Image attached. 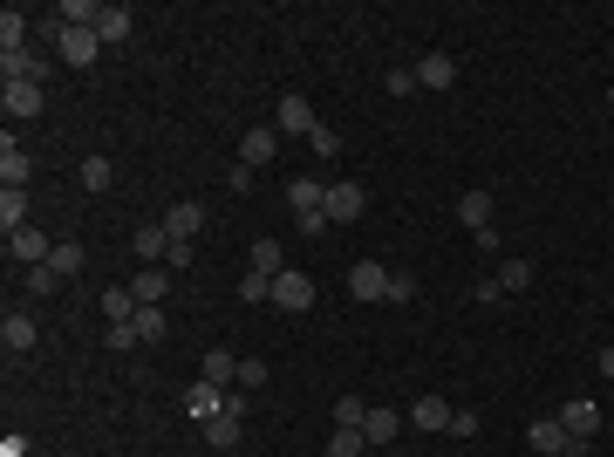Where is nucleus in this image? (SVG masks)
<instances>
[{"mask_svg": "<svg viewBox=\"0 0 614 457\" xmlns=\"http://www.w3.org/2000/svg\"><path fill=\"white\" fill-rule=\"evenodd\" d=\"M253 273H287V253H280V239H253Z\"/></svg>", "mask_w": 614, "mask_h": 457, "instance_id": "obj_30", "label": "nucleus"}, {"mask_svg": "<svg viewBox=\"0 0 614 457\" xmlns=\"http://www.w3.org/2000/svg\"><path fill=\"white\" fill-rule=\"evenodd\" d=\"M362 212H369V191L362 185H328V226H355V219H362Z\"/></svg>", "mask_w": 614, "mask_h": 457, "instance_id": "obj_6", "label": "nucleus"}, {"mask_svg": "<svg viewBox=\"0 0 614 457\" xmlns=\"http://www.w3.org/2000/svg\"><path fill=\"white\" fill-rule=\"evenodd\" d=\"M492 205H499V198H492L485 185H471V191L458 198V219L471 226V239H478V232H492Z\"/></svg>", "mask_w": 614, "mask_h": 457, "instance_id": "obj_13", "label": "nucleus"}, {"mask_svg": "<svg viewBox=\"0 0 614 457\" xmlns=\"http://www.w3.org/2000/svg\"><path fill=\"white\" fill-rule=\"evenodd\" d=\"M594 369H601V376L614 382V348H601V355H594Z\"/></svg>", "mask_w": 614, "mask_h": 457, "instance_id": "obj_47", "label": "nucleus"}, {"mask_svg": "<svg viewBox=\"0 0 614 457\" xmlns=\"http://www.w3.org/2000/svg\"><path fill=\"white\" fill-rule=\"evenodd\" d=\"M369 417V403H362V396H342V403H335V423H362Z\"/></svg>", "mask_w": 614, "mask_h": 457, "instance_id": "obj_42", "label": "nucleus"}, {"mask_svg": "<svg viewBox=\"0 0 614 457\" xmlns=\"http://www.w3.org/2000/svg\"><path fill=\"white\" fill-rule=\"evenodd\" d=\"M362 451H369L362 423H335V437H328V457H362Z\"/></svg>", "mask_w": 614, "mask_h": 457, "instance_id": "obj_28", "label": "nucleus"}, {"mask_svg": "<svg viewBox=\"0 0 614 457\" xmlns=\"http://www.w3.org/2000/svg\"><path fill=\"white\" fill-rule=\"evenodd\" d=\"M137 294H130V287H110V294H103V314H110V321H137Z\"/></svg>", "mask_w": 614, "mask_h": 457, "instance_id": "obj_34", "label": "nucleus"}, {"mask_svg": "<svg viewBox=\"0 0 614 457\" xmlns=\"http://www.w3.org/2000/svg\"><path fill=\"white\" fill-rule=\"evenodd\" d=\"M389 301H396V307L417 301V273H410V267H389Z\"/></svg>", "mask_w": 614, "mask_h": 457, "instance_id": "obj_36", "label": "nucleus"}, {"mask_svg": "<svg viewBox=\"0 0 614 457\" xmlns=\"http://www.w3.org/2000/svg\"><path fill=\"white\" fill-rule=\"evenodd\" d=\"M130 35H137V14H130V7H103V21H96V41H103V48H123Z\"/></svg>", "mask_w": 614, "mask_h": 457, "instance_id": "obj_20", "label": "nucleus"}, {"mask_svg": "<svg viewBox=\"0 0 614 457\" xmlns=\"http://www.w3.org/2000/svg\"><path fill=\"white\" fill-rule=\"evenodd\" d=\"M103 21V0H62V28H96Z\"/></svg>", "mask_w": 614, "mask_h": 457, "instance_id": "obj_31", "label": "nucleus"}, {"mask_svg": "<svg viewBox=\"0 0 614 457\" xmlns=\"http://www.w3.org/2000/svg\"><path fill=\"white\" fill-rule=\"evenodd\" d=\"M267 382V362H239V389H260Z\"/></svg>", "mask_w": 614, "mask_h": 457, "instance_id": "obj_45", "label": "nucleus"}, {"mask_svg": "<svg viewBox=\"0 0 614 457\" xmlns=\"http://www.w3.org/2000/svg\"><path fill=\"white\" fill-rule=\"evenodd\" d=\"M383 89L396 96V103H403V96H417V69H389V76H383Z\"/></svg>", "mask_w": 614, "mask_h": 457, "instance_id": "obj_39", "label": "nucleus"}, {"mask_svg": "<svg viewBox=\"0 0 614 457\" xmlns=\"http://www.w3.org/2000/svg\"><path fill=\"white\" fill-rule=\"evenodd\" d=\"M239 430H246V403L232 396L226 410H219V417L205 423V444H212V451H232V444H239Z\"/></svg>", "mask_w": 614, "mask_h": 457, "instance_id": "obj_9", "label": "nucleus"}, {"mask_svg": "<svg viewBox=\"0 0 614 457\" xmlns=\"http://www.w3.org/2000/svg\"><path fill=\"white\" fill-rule=\"evenodd\" d=\"M273 307H287V314H307V307H314V280H307L301 267L273 273Z\"/></svg>", "mask_w": 614, "mask_h": 457, "instance_id": "obj_3", "label": "nucleus"}, {"mask_svg": "<svg viewBox=\"0 0 614 457\" xmlns=\"http://www.w3.org/2000/svg\"><path fill=\"white\" fill-rule=\"evenodd\" d=\"M287 205L294 212H328V178H287Z\"/></svg>", "mask_w": 614, "mask_h": 457, "instance_id": "obj_15", "label": "nucleus"}, {"mask_svg": "<svg viewBox=\"0 0 614 457\" xmlns=\"http://www.w3.org/2000/svg\"><path fill=\"white\" fill-rule=\"evenodd\" d=\"M451 437H478V410H451Z\"/></svg>", "mask_w": 614, "mask_h": 457, "instance_id": "obj_44", "label": "nucleus"}, {"mask_svg": "<svg viewBox=\"0 0 614 457\" xmlns=\"http://www.w3.org/2000/svg\"><path fill=\"white\" fill-rule=\"evenodd\" d=\"M0 457H28V437H21V430H7V437H0Z\"/></svg>", "mask_w": 614, "mask_h": 457, "instance_id": "obj_46", "label": "nucleus"}, {"mask_svg": "<svg viewBox=\"0 0 614 457\" xmlns=\"http://www.w3.org/2000/svg\"><path fill=\"white\" fill-rule=\"evenodd\" d=\"M28 171H35L28 151H21L14 137H0V191H28Z\"/></svg>", "mask_w": 614, "mask_h": 457, "instance_id": "obj_12", "label": "nucleus"}, {"mask_svg": "<svg viewBox=\"0 0 614 457\" xmlns=\"http://www.w3.org/2000/svg\"><path fill=\"white\" fill-rule=\"evenodd\" d=\"M226 403H232V389H219V382H192L185 389V417H198V423H212Z\"/></svg>", "mask_w": 614, "mask_h": 457, "instance_id": "obj_10", "label": "nucleus"}, {"mask_svg": "<svg viewBox=\"0 0 614 457\" xmlns=\"http://www.w3.org/2000/svg\"><path fill=\"white\" fill-rule=\"evenodd\" d=\"M110 178H116L110 157H82V171H76V185H82V191H110Z\"/></svg>", "mask_w": 614, "mask_h": 457, "instance_id": "obj_32", "label": "nucleus"}, {"mask_svg": "<svg viewBox=\"0 0 614 457\" xmlns=\"http://www.w3.org/2000/svg\"><path fill=\"white\" fill-rule=\"evenodd\" d=\"M239 301H273V280L246 267V280H239Z\"/></svg>", "mask_w": 614, "mask_h": 457, "instance_id": "obj_38", "label": "nucleus"}, {"mask_svg": "<svg viewBox=\"0 0 614 457\" xmlns=\"http://www.w3.org/2000/svg\"><path fill=\"white\" fill-rule=\"evenodd\" d=\"M164 232H171V239H198V232H205V205H198V198H178V205L164 212Z\"/></svg>", "mask_w": 614, "mask_h": 457, "instance_id": "obj_16", "label": "nucleus"}, {"mask_svg": "<svg viewBox=\"0 0 614 457\" xmlns=\"http://www.w3.org/2000/svg\"><path fill=\"white\" fill-rule=\"evenodd\" d=\"M0 226H7V232L28 226V191H0Z\"/></svg>", "mask_w": 614, "mask_h": 457, "instance_id": "obj_33", "label": "nucleus"}, {"mask_svg": "<svg viewBox=\"0 0 614 457\" xmlns=\"http://www.w3.org/2000/svg\"><path fill=\"white\" fill-rule=\"evenodd\" d=\"M103 348H116V355H123V348H144V342H137V328H130V321H110V335H103Z\"/></svg>", "mask_w": 614, "mask_h": 457, "instance_id": "obj_40", "label": "nucleus"}, {"mask_svg": "<svg viewBox=\"0 0 614 457\" xmlns=\"http://www.w3.org/2000/svg\"><path fill=\"white\" fill-rule=\"evenodd\" d=\"M348 301H389V267H383V260L348 267Z\"/></svg>", "mask_w": 614, "mask_h": 457, "instance_id": "obj_5", "label": "nucleus"}, {"mask_svg": "<svg viewBox=\"0 0 614 457\" xmlns=\"http://www.w3.org/2000/svg\"><path fill=\"white\" fill-rule=\"evenodd\" d=\"M410 423H417V430H451V403H444V396H417V403H410Z\"/></svg>", "mask_w": 614, "mask_h": 457, "instance_id": "obj_24", "label": "nucleus"}, {"mask_svg": "<svg viewBox=\"0 0 614 457\" xmlns=\"http://www.w3.org/2000/svg\"><path fill=\"white\" fill-rule=\"evenodd\" d=\"M41 82H0V110H7V123H28V116H41Z\"/></svg>", "mask_w": 614, "mask_h": 457, "instance_id": "obj_4", "label": "nucleus"}, {"mask_svg": "<svg viewBox=\"0 0 614 457\" xmlns=\"http://www.w3.org/2000/svg\"><path fill=\"white\" fill-rule=\"evenodd\" d=\"M273 151H280V130H246V137H239V164H246V171L273 164Z\"/></svg>", "mask_w": 614, "mask_h": 457, "instance_id": "obj_19", "label": "nucleus"}, {"mask_svg": "<svg viewBox=\"0 0 614 457\" xmlns=\"http://www.w3.org/2000/svg\"><path fill=\"white\" fill-rule=\"evenodd\" d=\"M35 342H41L35 314H7V321H0V348H7V355H28Z\"/></svg>", "mask_w": 614, "mask_h": 457, "instance_id": "obj_17", "label": "nucleus"}, {"mask_svg": "<svg viewBox=\"0 0 614 457\" xmlns=\"http://www.w3.org/2000/svg\"><path fill=\"white\" fill-rule=\"evenodd\" d=\"M48 253H55V239L35 226H21V232H7V260H21V267H48Z\"/></svg>", "mask_w": 614, "mask_h": 457, "instance_id": "obj_7", "label": "nucleus"}, {"mask_svg": "<svg viewBox=\"0 0 614 457\" xmlns=\"http://www.w3.org/2000/svg\"><path fill=\"white\" fill-rule=\"evenodd\" d=\"M82 260H89V253H82L76 239H55V253H48V267L62 273V280H76V273H82Z\"/></svg>", "mask_w": 614, "mask_h": 457, "instance_id": "obj_29", "label": "nucleus"}, {"mask_svg": "<svg viewBox=\"0 0 614 457\" xmlns=\"http://www.w3.org/2000/svg\"><path fill=\"white\" fill-rule=\"evenodd\" d=\"M171 280H178V273H171V267H144V273H137V280H130V294H137V301H144V307H157V301H164V294H171Z\"/></svg>", "mask_w": 614, "mask_h": 457, "instance_id": "obj_23", "label": "nucleus"}, {"mask_svg": "<svg viewBox=\"0 0 614 457\" xmlns=\"http://www.w3.org/2000/svg\"><path fill=\"white\" fill-rule=\"evenodd\" d=\"M560 423H567V437H580V444L601 437V410H594L587 396H567V403H560Z\"/></svg>", "mask_w": 614, "mask_h": 457, "instance_id": "obj_8", "label": "nucleus"}, {"mask_svg": "<svg viewBox=\"0 0 614 457\" xmlns=\"http://www.w3.org/2000/svg\"><path fill=\"white\" fill-rule=\"evenodd\" d=\"M608 110H614V82H608Z\"/></svg>", "mask_w": 614, "mask_h": 457, "instance_id": "obj_48", "label": "nucleus"}, {"mask_svg": "<svg viewBox=\"0 0 614 457\" xmlns=\"http://www.w3.org/2000/svg\"><path fill=\"white\" fill-rule=\"evenodd\" d=\"M137 342H164V307H137Z\"/></svg>", "mask_w": 614, "mask_h": 457, "instance_id": "obj_35", "label": "nucleus"}, {"mask_svg": "<svg viewBox=\"0 0 614 457\" xmlns=\"http://www.w3.org/2000/svg\"><path fill=\"white\" fill-rule=\"evenodd\" d=\"M492 280H499V294L512 301V294H526V287H533V260H505Z\"/></svg>", "mask_w": 614, "mask_h": 457, "instance_id": "obj_27", "label": "nucleus"}, {"mask_svg": "<svg viewBox=\"0 0 614 457\" xmlns=\"http://www.w3.org/2000/svg\"><path fill=\"white\" fill-rule=\"evenodd\" d=\"M0 76L7 82H48V62H41V55H0Z\"/></svg>", "mask_w": 614, "mask_h": 457, "instance_id": "obj_26", "label": "nucleus"}, {"mask_svg": "<svg viewBox=\"0 0 614 457\" xmlns=\"http://www.w3.org/2000/svg\"><path fill=\"white\" fill-rule=\"evenodd\" d=\"M0 55H28V14L21 7L0 14Z\"/></svg>", "mask_w": 614, "mask_h": 457, "instance_id": "obj_25", "label": "nucleus"}, {"mask_svg": "<svg viewBox=\"0 0 614 457\" xmlns=\"http://www.w3.org/2000/svg\"><path fill=\"white\" fill-rule=\"evenodd\" d=\"M130 253H137L144 267H164V253H171V232H164V219H157V226H137V232H130Z\"/></svg>", "mask_w": 614, "mask_h": 457, "instance_id": "obj_14", "label": "nucleus"}, {"mask_svg": "<svg viewBox=\"0 0 614 457\" xmlns=\"http://www.w3.org/2000/svg\"><path fill=\"white\" fill-rule=\"evenodd\" d=\"M451 82H458V62H451L444 48H430L417 62V89H451Z\"/></svg>", "mask_w": 614, "mask_h": 457, "instance_id": "obj_18", "label": "nucleus"}, {"mask_svg": "<svg viewBox=\"0 0 614 457\" xmlns=\"http://www.w3.org/2000/svg\"><path fill=\"white\" fill-rule=\"evenodd\" d=\"M396 430H403V417H396V410H383V403H369V417H362L369 451H376V444H396Z\"/></svg>", "mask_w": 614, "mask_h": 457, "instance_id": "obj_22", "label": "nucleus"}, {"mask_svg": "<svg viewBox=\"0 0 614 457\" xmlns=\"http://www.w3.org/2000/svg\"><path fill=\"white\" fill-rule=\"evenodd\" d=\"M198 382H219V389H232V382H239V355H232V348H205Z\"/></svg>", "mask_w": 614, "mask_h": 457, "instance_id": "obj_21", "label": "nucleus"}, {"mask_svg": "<svg viewBox=\"0 0 614 457\" xmlns=\"http://www.w3.org/2000/svg\"><path fill=\"white\" fill-rule=\"evenodd\" d=\"M526 444H533L539 457H587V451H594V444L567 437V423H560V417H539L533 430H526Z\"/></svg>", "mask_w": 614, "mask_h": 457, "instance_id": "obj_1", "label": "nucleus"}, {"mask_svg": "<svg viewBox=\"0 0 614 457\" xmlns=\"http://www.w3.org/2000/svg\"><path fill=\"white\" fill-rule=\"evenodd\" d=\"M55 55H62L69 69H89V62L103 55V41H96V28H55Z\"/></svg>", "mask_w": 614, "mask_h": 457, "instance_id": "obj_2", "label": "nucleus"}, {"mask_svg": "<svg viewBox=\"0 0 614 457\" xmlns=\"http://www.w3.org/2000/svg\"><path fill=\"white\" fill-rule=\"evenodd\" d=\"M21 287H28V294H55L62 273H55V267H28V273H21Z\"/></svg>", "mask_w": 614, "mask_h": 457, "instance_id": "obj_37", "label": "nucleus"}, {"mask_svg": "<svg viewBox=\"0 0 614 457\" xmlns=\"http://www.w3.org/2000/svg\"><path fill=\"white\" fill-rule=\"evenodd\" d=\"M164 267H171V273H185V267H192V239H171V253H164Z\"/></svg>", "mask_w": 614, "mask_h": 457, "instance_id": "obj_43", "label": "nucleus"}, {"mask_svg": "<svg viewBox=\"0 0 614 457\" xmlns=\"http://www.w3.org/2000/svg\"><path fill=\"white\" fill-rule=\"evenodd\" d=\"M280 130H287V137H314V130H321V116H314V103L287 89V96H280Z\"/></svg>", "mask_w": 614, "mask_h": 457, "instance_id": "obj_11", "label": "nucleus"}, {"mask_svg": "<svg viewBox=\"0 0 614 457\" xmlns=\"http://www.w3.org/2000/svg\"><path fill=\"white\" fill-rule=\"evenodd\" d=\"M307 144H314V157H342V137H335V130H328V123H321V130H314V137H307Z\"/></svg>", "mask_w": 614, "mask_h": 457, "instance_id": "obj_41", "label": "nucleus"}]
</instances>
